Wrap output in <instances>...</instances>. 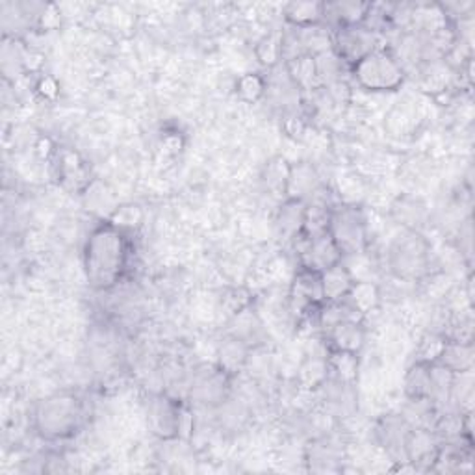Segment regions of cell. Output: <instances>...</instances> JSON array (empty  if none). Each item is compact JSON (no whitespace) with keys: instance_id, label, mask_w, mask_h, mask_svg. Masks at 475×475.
I'll return each instance as SVG.
<instances>
[{"instance_id":"cell-1","label":"cell","mask_w":475,"mask_h":475,"mask_svg":"<svg viewBox=\"0 0 475 475\" xmlns=\"http://www.w3.org/2000/svg\"><path fill=\"white\" fill-rule=\"evenodd\" d=\"M132 258V238L108 220L95 225L84 244L82 266L89 288L110 292L129 273Z\"/></svg>"},{"instance_id":"cell-2","label":"cell","mask_w":475,"mask_h":475,"mask_svg":"<svg viewBox=\"0 0 475 475\" xmlns=\"http://www.w3.org/2000/svg\"><path fill=\"white\" fill-rule=\"evenodd\" d=\"M86 423V401L80 394L62 390L39 399L32 409L34 431L46 442L73 438Z\"/></svg>"},{"instance_id":"cell-3","label":"cell","mask_w":475,"mask_h":475,"mask_svg":"<svg viewBox=\"0 0 475 475\" xmlns=\"http://www.w3.org/2000/svg\"><path fill=\"white\" fill-rule=\"evenodd\" d=\"M351 77L364 91L392 93L405 84L407 71L394 53L379 46L351 65Z\"/></svg>"},{"instance_id":"cell-4","label":"cell","mask_w":475,"mask_h":475,"mask_svg":"<svg viewBox=\"0 0 475 475\" xmlns=\"http://www.w3.org/2000/svg\"><path fill=\"white\" fill-rule=\"evenodd\" d=\"M431 266V244L418 230H403L388 247V268L401 280H420Z\"/></svg>"},{"instance_id":"cell-5","label":"cell","mask_w":475,"mask_h":475,"mask_svg":"<svg viewBox=\"0 0 475 475\" xmlns=\"http://www.w3.org/2000/svg\"><path fill=\"white\" fill-rule=\"evenodd\" d=\"M329 236L335 240L344 258L366 253L370 246V230L364 212L354 204H332Z\"/></svg>"},{"instance_id":"cell-6","label":"cell","mask_w":475,"mask_h":475,"mask_svg":"<svg viewBox=\"0 0 475 475\" xmlns=\"http://www.w3.org/2000/svg\"><path fill=\"white\" fill-rule=\"evenodd\" d=\"M184 403L168 394H156L149 401L147 421L151 431L162 440L180 438V418Z\"/></svg>"},{"instance_id":"cell-7","label":"cell","mask_w":475,"mask_h":475,"mask_svg":"<svg viewBox=\"0 0 475 475\" xmlns=\"http://www.w3.org/2000/svg\"><path fill=\"white\" fill-rule=\"evenodd\" d=\"M332 49H335L337 56L349 65L359 62L362 56L370 54L371 51L379 49L377 45V34L368 30L366 27H344L335 29L330 36Z\"/></svg>"},{"instance_id":"cell-8","label":"cell","mask_w":475,"mask_h":475,"mask_svg":"<svg viewBox=\"0 0 475 475\" xmlns=\"http://www.w3.org/2000/svg\"><path fill=\"white\" fill-rule=\"evenodd\" d=\"M303 242V247L299 249V266L306 268L316 273H323L329 268L344 262V254L335 244V240L329 234L312 238V240H304V238H297Z\"/></svg>"},{"instance_id":"cell-9","label":"cell","mask_w":475,"mask_h":475,"mask_svg":"<svg viewBox=\"0 0 475 475\" xmlns=\"http://www.w3.org/2000/svg\"><path fill=\"white\" fill-rule=\"evenodd\" d=\"M290 297L303 316H308L311 314V311L320 312V308L325 303L323 292H321L320 273L299 266L297 273L294 277V282H292Z\"/></svg>"},{"instance_id":"cell-10","label":"cell","mask_w":475,"mask_h":475,"mask_svg":"<svg viewBox=\"0 0 475 475\" xmlns=\"http://www.w3.org/2000/svg\"><path fill=\"white\" fill-rule=\"evenodd\" d=\"M54 171L62 186L75 189V192H86L91 186L89 170L82 156L71 149L54 151Z\"/></svg>"},{"instance_id":"cell-11","label":"cell","mask_w":475,"mask_h":475,"mask_svg":"<svg viewBox=\"0 0 475 475\" xmlns=\"http://www.w3.org/2000/svg\"><path fill=\"white\" fill-rule=\"evenodd\" d=\"M329 351H346L361 354L366 344V329L356 318L340 320L325 329Z\"/></svg>"},{"instance_id":"cell-12","label":"cell","mask_w":475,"mask_h":475,"mask_svg":"<svg viewBox=\"0 0 475 475\" xmlns=\"http://www.w3.org/2000/svg\"><path fill=\"white\" fill-rule=\"evenodd\" d=\"M440 451V442L427 429H411L405 442V461L414 468L433 470Z\"/></svg>"},{"instance_id":"cell-13","label":"cell","mask_w":475,"mask_h":475,"mask_svg":"<svg viewBox=\"0 0 475 475\" xmlns=\"http://www.w3.org/2000/svg\"><path fill=\"white\" fill-rule=\"evenodd\" d=\"M229 381L230 375H227L220 366H213L197 375L192 387V397L203 405H221L227 399Z\"/></svg>"},{"instance_id":"cell-14","label":"cell","mask_w":475,"mask_h":475,"mask_svg":"<svg viewBox=\"0 0 475 475\" xmlns=\"http://www.w3.org/2000/svg\"><path fill=\"white\" fill-rule=\"evenodd\" d=\"M320 280L325 303H344L356 279L351 273V270L346 266V262H340L320 273Z\"/></svg>"},{"instance_id":"cell-15","label":"cell","mask_w":475,"mask_h":475,"mask_svg":"<svg viewBox=\"0 0 475 475\" xmlns=\"http://www.w3.org/2000/svg\"><path fill=\"white\" fill-rule=\"evenodd\" d=\"M473 362L475 353L471 342H457L447 338L437 364L454 375H468L473 370Z\"/></svg>"},{"instance_id":"cell-16","label":"cell","mask_w":475,"mask_h":475,"mask_svg":"<svg viewBox=\"0 0 475 475\" xmlns=\"http://www.w3.org/2000/svg\"><path fill=\"white\" fill-rule=\"evenodd\" d=\"M411 429L412 427L409 425V421L405 418L390 414V416L383 418L381 423H379L377 435H379V440H381L383 447L387 451H390L392 455L401 454L403 457H405V442H407Z\"/></svg>"},{"instance_id":"cell-17","label":"cell","mask_w":475,"mask_h":475,"mask_svg":"<svg viewBox=\"0 0 475 475\" xmlns=\"http://www.w3.org/2000/svg\"><path fill=\"white\" fill-rule=\"evenodd\" d=\"M304 208H306V203L303 199L287 197L282 201L277 212L275 225L280 236L287 238V240H297V238L301 236L303 221H304Z\"/></svg>"},{"instance_id":"cell-18","label":"cell","mask_w":475,"mask_h":475,"mask_svg":"<svg viewBox=\"0 0 475 475\" xmlns=\"http://www.w3.org/2000/svg\"><path fill=\"white\" fill-rule=\"evenodd\" d=\"M284 21L299 30L318 29L325 21V3H290L282 10Z\"/></svg>"},{"instance_id":"cell-19","label":"cell","mask_w":475,"mask_h":475,"mask_svg":"<svg viewBox=\"0 0 475 475\" xmlns=\"http://www.w3.org/2000/svg\"><path fill=\"white\" fill-rule=\"evenodd\" d=\"M405 394L411 401H431L433 396V364L416 361L405 375Z\"/></svg>"},{"instance_id":"cell-20","label":"cell","mask_w":475,"mask_h":475,"mask_svg":"<svg viewBox=\"0 0 475 475\" xmlns=\"http://www.w3.org/2000/svg\"><path fill=\"white\" fill-rule=\"evenodd\" d=\"M368 3H327L325 4V21L332 19L335 29L344 27H361L370 12Z\"/></svg>"},{"instance_id":"cell-21","label":"cell","mask_w":475,"mask_h":475,"mask_svg":"<svg viewBox=\"0 0 475 475\" xmlns=\"http://www.w3.org/2000/svg\"><path fill=\"white\" fill-rule=\"evenodd\" d=\"M249 359V346L240 337H230L225 342H221L218 349V366L227 375L240 373V370L247 364Z\"/></svg>"},{"instance_id":"cell-22","label":"cell","mask_w":475,"mask_h":475,"mask_svg":"<svg viewBox=\"0 0 475 475\" xmlns=\"http://www.w3.org/2000/svg\"><path fill=\"white\" fill-rule=\"evenodd\" d=\"M327 370L329 377L337 379L340 383L354 385L356 377H359V354L346 353V351H329L327 354Z\"/></svg>"},{"instance_id":"cell-23","label":"cell","mask_w":475,"mask_h":475,"mask_svg":"<svg viewBox=\"0 0 475 475\" xmlns=\"http://www.w3.org/2000/svg\"><path fill=\"white\" fill-rule=\"evenodd\" d=\"M330 210H332V204H327L323 201L308 203L304 208L303 232L299 238H304V240H312V238L329 234Z\"/></svg>"},{"instance_id":"cell-24","label":"cell","mask_w":475,"mask_h":475,"mask_svg":"<svg viewBox=\"0 0 475 475\" xmlns=\"http://www.w3.org/2000/svg\"><path fill=\"white\" fill-rule=\"evenodd\" d=\"M392 216L396 218V221L399 225H403L407 230L421 232L423 221L427 218V208L420 199L399 197L392 204Z\"/></svg>"},{"instance_id":"cell-25","label":"cell","mask_w":475,"mask_h":475,"mask_svg":"<svg viewBox=\"0 0 475 475\" xmlns=\"http://www.w3.org/2000/svg\"><path fill=\"white\" fill-rule=\"evenodd\" d=\"M379 301H381V292H379V288L370 280H354L353 288L346 299V303L361 318L375 311Z\"/></svg>"},{"instance_id":"cell-26","label":"cell","mask_w":475,"mask_h":475,"mask_svg":"<svg viewBox=\"0 0 475 475\" xmlns=\"http://www.w3.org/2000/svg\"><path fill=\"white\" fill-rule=\"evenodd\" d=\"M287 69L290 79L299 88H311L321 73L320 62L312 53H301L294 56L292 60H288Z\"/></svg>"},{"instance_id":"cell-27","label":"cell","mask_w":475,"mask_h":475,"mask_svg":"<svg viewBox=\"0 0 475 475\" xmlns=\"http://www.w3.org/2000/svg\"><path fill=\"white\" fill-rule=\"evenodd\" d=\"M316 188H318V175L314 168H311V165H306V163L292 165L287 197L304 201V196L316 192Z\"/></svg>"},{"instance_id":"cell-28","label":"cell","mask_w":475,"mask_h":475,"mask_svg":"<svg viewBox=\"0 0 475 475\" xmlns=\"http://www.w3.org/2000/svg\"><path fill=\"white\" fill-rule=\"evenodd\" d=\"M236 97L246 104H256L268 93V80L260 73H244L234 84Z\"/></svg>"},{"instance_id":"cell-29","label":"cell","mask_w":475,"mask_h":475,"mask_svg":"<svg viewBox=\"0 0 475 475\" xmlns=\"http://www.w3.org/2000/svg\"><path fill=\"white\" fill-rule=\"evenodd\" d=\"M290 170L292 163H288L284 158L277 156L268 162L266 171H264V182L271 189L273 194H280L287 199L288 192V180H290Z\"/></svg>"},{"instance_id":"cell-30","label":"cell","mask_w":475,"mask_h":475,"mask_svg":"<svg viewBox=\"0 0 475 475\" xmlns=\"http://www.w3.org/2000/svg\"><path fill=\"white\" fill-rule=\"evenodd\" d=\"M254 56L264 67L273 69L284 58V41L275 34L264 36L254 46Z\"/></svg>"},{"instance_id":"cell-31","label":"cell","mask_w":475,"mask_h":475,"mask_svg":"<svg viewBox=\"0 0 475 475\" xmlns=\"http://www.w3.org/2000/svg\"><path fill=\"white\" fill-rule=\"evenodd\" d=\"M106 220L112 221L113 225H117L119 229H123L129 234H132V230L141 225L144 213H141L139 206H136V204H121V206H115Z\"/></svg>"},{"instance_id":"cell-32","label":"cell","mask_w":475,"mask_h":475,"mask_svg":"<svg viewBox=\"0 0 475 475\" xmlns=\"http://www.w3.org/2000/svg\"><path fill=\"white\" fill-rule=\"evenodd\" d=\"M446 342H447V337H442V335H429L427 338H423L416 361L427 362V364H437L446 347Z\"/></svg>"},{"instance_id":"cell-33","label":"cell","mask_w":475,"mask_h":475,"mask_svg":"<svg viewBox=\"0 0 475 475\" xmlns=\"http://www.w3.org/2000/svg\"><path fill=\"white\" fill-rule=\"evenodd\" d=\"M36 89H38V93L41 95L43 99H54L60 88H58V84H56V80L53 77H43V79H39Z\"/></svg>"}]
</instances>
